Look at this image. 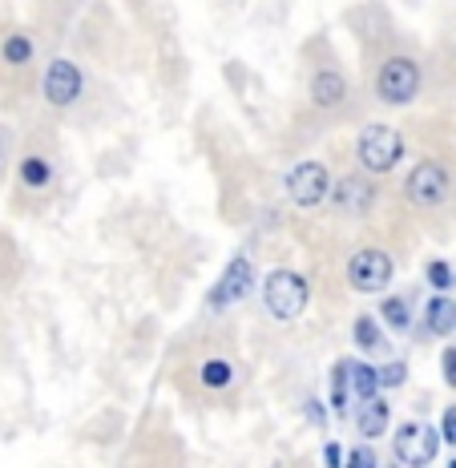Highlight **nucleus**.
<instances>
[{"mask_svg": "<svg viewBox=\"0 0 456 468\" xmlns=\"http://www.w3.org/2000/svg\"><path fill=\"white\" fill-rule=\"evenodd\" d=\"M263 299H267V311L275 319H299L307 307V299H312V287H307V279L299 275V271H270L267 275V287H263Z\"/></svg>", "mask_w": 456, "mask_h": 468, "instance_id": "1", "label": "nucleus"}, {"mask_svg": "<svg viewBox=\"0 0 456 468\" xmlns=\"http://www.w3.org/2000/svg\"><path fill=\"white\" fill-rule=\"evenodd\" d=\"M355 154H360V165L367 174H387L404 158V138L392 125H367L355 142Z\"/></svg>", "mask_w": 456, "mask_h": 468, "instance_id": "2", "label": "nucleus"}, {"mask_svg": "<svg viewBox=\"0 0 456 468\" xmlns=\"http://www.w3.org/2000/svg\"><path fill=\"white\" fill-rule=\"evenodd\" d=\"M420 93V65L412 57H387L376 73V97L384 105H408Z\"/></svg>", "mask_w": 456, "mask_h": 468, "instance_id": "3", "label": "nucleus"}, {"mask_svg": "<svg viewBox=\"0 0 456 468\" xmlns=\"http://www.w3.org/2000/svg\"><path fill=\"white\" fill-rule=\"evenodd\" d=\"M392 259L384 255V250L376 247H364L355 250L352 259H347V282H352V291H364V295H372V291H384L387 282H392Z\"/></svg>", "mask_w": 456, "mask_h": 468, "instance_id": "4", "label": "nucleus"}, {"mask_svg": "<svg viewBox=\"0 0 456 468\" xmlns=\"http://www.w3.org/2000/svg\"><path fill=\"white\" fill-rule=\"evenodd\" d=\"M436 448H440V432L429 424H404L396 432V461L408 468H429L436 461Z\"/></svg>", "mask_w": 456, "mask_h": 468, "instance_id": "5", "label": "nucleus"}, {"mask_svg": "<svg viewBox=\"0 0 456 468\" xmlns=\"http://www.w3.org/2000/svg\"><path fill=\"white\" fill-rule=\"evenodd\" d=\"M404 194H408V202H416V207H424V210L440 207V202L449 198V170H444L440 162H420L408 174V182H404Z\"/></svg>", "mask_w": 456, "mask_h": 468, "instance_id": "6", "label": "nucleus"}, {"mask_svg": "<svg viewBox=\"0 0 456 468\" xmlns=\"http://www.w3.org/2000/svg\"><path fill=\"white\" fill-rule=\"evenodd\" d=\"M327 186H332V178H327V165L319 162H299L295 170H287V194L303 210H315L327 198Z\"/></svg>", "mask_w": 456, "mask_h": 468, "instance_id": "7", "label": "nucleus"}, {"mask_svg": "<svg viewBox=\"0 0 456 468\" xmlns=\"http://www.w3.org/2000/svg\"><path fill=\"white\" fill-rule=\"evenodd\" d=\"M81 90H85V77L73 61H53L45 69V101L57 105V110H69L81 97Z\"/></svg>", "mask_w": 456, "mask_h": 468, "instance_id": "8", "label": "nucleus"}, {"mask_svg": "<svg viewBox=\"0 0 456 468\" xmlns=\"http://www.w3.org/2000/svg\"><path fill=\"white\" fill-rule=\"evenodd\" d=\"M250 279H255V271H250V262H247V259H235L227 271H222V279L215 282V291H210V307L239 303V299L250 291Z\"/></svg>", "mask_w": 456, "mask_h": 468, "instance_id": "9", "label": "nucleus"}, {"mask_svg": "<svg viewBox=\"0 0 456 468\" xmlns=\"http://www.w3.org/2000/svg\"><path fill=\"white\" fill-rule=\"evenodd\" d=\"M372 202H376V186L367 178H360V174H352V178H344L335 186V207L344 214H364V210H372Z\"/></svg>", "mask_w": 456, "mask_h": 468, "instance_id": "10", "label": "nucleus"}, {"mask_svg": "<svg viewBox=\"0 0 456 468\" xmlns=\"http://www.w3.org/2000/svg\"><path fill=\"white\" fill-rule=\"evenodd\" d=\"M344 97H347L344 73L319 69V73L312 77V105H319V110H335V105H344Z\"/></svg>", "mask_w": 456, "mask_h": 468, "instance_id": "11", "label": "nucleus"}, {"mask_svg": "<svg viewBox=\"0 0 456 468\" xmlns=\"http://www.w3.org/2000/svg\"><path fill=\"white\" fill-rule=\"evenodd\" d=\"M424 327H429L432 335H449V331H456V299L436 291L429 299V307H424Z\"/></svg>", "mask_w": 456, "mask_h": 468, "instance_id": "12", "label": "nucleus"}, {"mask_svg": "<svg viewBox=\"0 0 456 468\" xmlns=\"http://www.w3.org/2000/svg\"><path fill=\"white\" fill-rule=\"evenodd\" d=\"M360 432L367 436V441H376V436L387 432V399L372 396L360 404Z\"/></svg>", "mask_w": 456, "mask_h": 468, "instance_id": "13", "label": "nucleus"}, {"mask_svg": "<svg viewBox=\"0 0 456 468\" xmlns=\"http://www.w3.org/2000/svg\"><path fill=\"white\" fill-rule=\"evenodd\" d=\"M347 388H352V396H360V404L364 399H372L376 392H380L376 367L372 364H352V359H347Z\"/></svg>", "mask_w": 456, "mask_h": 468, "instance_id": "14", "label": "nucleus"}, {"mask_svg": "<svg viewBox=\"0 0 456 468\" xmlns=\"http://www.w3.org/2000/svg\"><path fill=\"white\" fill-rule=\"evenodd\" d=\"M198 379L210 392H222V388H230V379H235V364H230V359H207V364H198Z\"/></svg>", "mask_w": 456, "mask_h": 468, "instance_id": "15", "label": "nucleus"}, {"mask_svg": "<svg viewBox=\"0 0 456 468\" xmlns=\"http://www.w3.org/2000/svg\"><path fill=\"white\" fill-rule=\"evenodd\" d=\"M380 315H384V324L392 327V331H408L412 327V307H408V299H384L380 303Z\"/></svg>", "mask_w": 456, "mask_h": 468, "instance_id": "16", "label": "nucleus"}, {"mask_svg": "<svg viewBox=\"0 0 456 468\" xmlns=\"http://www.w3.org/2000/svg\"><path fill=\"white\" fill-rule=\"evenodd\" d=\"M21 182L28 190H45L48 182H53V165H48L45 158H25L21 162Z\"/></svg>", "mask_w": 456, "mask_h": 468, "instance_id": "17", "label": "nucleus"}, {"mask_svg": "<svg viewBox=\"0 0 456 468\" xmlns=\"http://www.w3.org/2000/svg\"><path fill=\"white\" fill-rule=\"evenodd\" d=\"M0 57H5L8 65H28L33 61V41H28L25 33H13L5 45H0Z\"/></svg>", "mask_w": 456, "mask_h": 468, "instance_id": "18", "label": "nucleus"}, {"mask_svg": "<svg viewBox=\"0 0 456 468\" xmlns=\"http://www.w3.org/2000/svg\"><path fill=\"white\" fill-rule=\"evenodd\" d=\"M347 396H352V388H347V359H339L335 376H332V408L335 412H344L347 408Z\"/></svg>", "mask_w": 456, "mask_h": 468, "instance_id": "19", "label": "nucleus"}, {"mask_svg": "<svg viewBox=\"0 0 456 468\" xmlns=\"http://www.w3.org/2000/svg\"><path fill=\"white\" fill-rule=\"evenodd\" d=\"M352 339H355V344H360L364 351L380 344V327H376V319H372V315H360V319H355V324H352Z\"/></svg>", "mask_w": 456, "mask_h": 468, "instance_id": "20", "label": "nucleus"}, {"mask_svg": "<svg viewBox=\"0 0 456 468\" xmlns=\"http://www.w3.org/2000/svg\"><path fill=\"white\" fill-rule=\"evenodd\" d=\"M424 275H429V282H432L436 291H440V295H444V291H449L452 282H456L452 267H449V262H440V259H436V262H429V271H424Z\"/></svg>", "mask_w": 456, "mask_h": 468, "instance_id": "21", "label": "nucleus"}, {"mask_svg": "<svg viewBox=\"0 0 456 468\" xmlns=\"http://www.w3.org/2000/svg\"><path fill=\"white\" fill-rule=\"evenodd\" d=\"M376 379H380V388H400L404 379H408V367H404L400 359H396V364L380 367V372H376Z\"/></svg>", "mask_w": 456, "mask_h": 468, "instance_id": "22", "label": "nucleus"}, {"mask_svg": "<svg viewBox=\"0 0 456 468\" xmlns=\"http://www.w3.org/2000/svg\"><path fill=\"white\" fill-rule=\"evenodd\" d=\"M440 436L456 448V404L452 408H444V420H440Z\"/></svg>", "mask_w": 456, "mask_h": 468, "instance_id": "23", "label": "nucleus"}, {"mask_svg": "<svg viewBox=\"0 0 456 468\" xmlns=\"http://www.w3.org/2000/svg\"><path fill=\"white\" fill-rule=\"evenodd\" d=\"M440 372H444V379H449V388H456V347H444Z\"/></svg>", "mask_w": 456, "mask_h": 468, "instance_id": "24", "label": "nucleus"}, {"mask_svg": "<svg viewBox=\"0 0 456 468\" xmlns=\"http://www.w3.org/2000/svg\"><path fill=\"white\" fill-rule=\"evenodd\" d=\"M344 468H376L372 448H360V452H352V456H347V464H344Z\"/></svg>", "mask_w": 456, "mask_h": 468, "instance_id": "25", "label": "nucleus"}, {"mask_svg": "<svg viewBox=\"0 0 456 468\" xmlns=\"http://www.w3.org/2000/svg\"><path fill=\"white\" fill-rule=\"evenodd\" d=\"M323 468H344V448H339L335 441L323 448Z\"/></svg>", "mask_w": 456, "mask_h": 468, "instance_id": "26", "label": "nucleus"}, {"mask_svg": "<svg viewBox=\"0 0 456 468\" xmlns=\"http://www.w3.org/2000/svg\"><path fill=\"white\" fill-rule=\"evenodd\" d=\"M0 154H5V142H0Z\"/></svg>", "mask_w": 456, "mask_h": 468, "instance_id": "27", "label": "nucleus"}, {"mask_svg": "<svg viewBox=\"0 0 456 468\" xmlns=\"http://www.w3.org/2000/svg\"><path fill=\"white\" fill-rule=\"evenodd\" d=\"M449 468H456V461H452V464H449Z\"/></svg>", "mask_w": 456, "mask_h": 468, "instance_id": "28", "label": "nucleus"}]
</instances>
